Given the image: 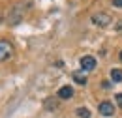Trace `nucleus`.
Masks as SVG:
<instances>
[{
    "label": "nucleus",
    "instance_id": "1",
    "mask_svg": "<svg viewBox=\"0 0 122 118\" xmlns=\"http://www.w3.org/2000/svg\"><path fill=\"white\" fill-rule=\"evenodd\" d=\"M11 54H13V45L10 43L8 39H0V62L8 60Z\"/></svg>",
    "mask_w": 122,
    "mask_h": 118
},
{
    "label": "nucleus",
    "instance_id": "2",
    "mask_svg": "<svg viewBox=\"0 0 122 118\" xmlns=\"http://www.w3.org/2000/svg\"><path fill=\"white\" fill-rule=\"evenodd\" d=\"M92 23L96 26H109V23H113V21L107 13H94L92 15Z\"/></svg>",
    "mask_w": 122,
    "mask_h": 118
},
{
    "label": "nucleus",
    "instance_id": "3",
    "mask_svg": "<svg viewBox=\"0 0 122 118\" xmlns=\"http://www.w3.org/2000/svg\"><path fill=\"white\" fill-rule=\"evenodd\" d=\"M98 111H100L102 116H113L115 114V107H113V103H109V101H102L100 107H98Z\"/></svg>",
    "mask_w": 122,
    "mask_h": 118
},
{
    "label": "nucleus",
    "instance_id": "4",
    "mask_svg": "<svg viewBox=\"0 0 122 118\" xmlns=\"http://www.w3.org/2000/svg\"><path fill=\"white\" fill-rule=\"evenodd\" d=\"M79 64H81V69H85V71H92V69L96 68V58H94V56H83Z\"/></svg>",
    "mask_w": 122,
    "mask_h": 118
},
{
    "label": "nucleus",
    "instance_id": "5",
    "mask_svg": "<svg viewBox=\"0 0 122 118\" xmlns=\"http://www.w3.org/2000/svg\"><path fill=\"white\" fill-rule=\"evenodd\" d=\"M73 96V88L71 86H62L60 90H58V98L60 99H70Z\"/></svg>",
    "mask_w": 122,
    "mask_h": 118
},
{
    "label": "nucleus",
    "instance_id": "6",
    "mask_svg": "<svg viewBox=\"0 0 122 118\" xmlns=\"http://www.w3.org/2000/svg\"><path fill=\"white\" fill-rule=\"evenodd\" d=\"M73 81H75L77 84H86V77L81 73V71H75V73H73Z\"/></svg>",
    "mask_w": 122,
    "mask_h": 118
},
{
    "label": "nucleus",
    "instance_id": "7",
    "mask_svg": "<svg viewBox=\"0 0 122 118\" xmlns=\"http://www.w3.org/2000/svg\"><path fill=\"white\" fill-rule=\"evenodd\" d=\"M111 79L115 83H122V69H111Z\"/></svg>",
    "mask_w": 122,
    "mask_h": 118
},
{
    "label": "nucleus",
    "instance_id": "8",
    "mask_svg": "<svg viewBox=\"0 0 122 118\" xmlns=\"http://www.w3.org/2000/svg\"><path fill=\"white\" fill-rule=\"evenodd\" d=\"M77 116L79 118H90V111L85 109V107H79V109H77Z\"/></svg>",
    "mask_w": 122,
    "mask_h": 118
},
{
    "label": "nucleus",
    "instance_id": "9",
    "mask_svg": "<svg viewBox=\"0 0 122 118\" xmlns=\"http://www.w3.org/2000/svg\"><path fill=\"white\" fill-rule=\"evenodd\" d=\"M117 105L122 109V94H117Z\"/></svg>",
    "mask_w": 122,
    "mask_h": 118
},
{
    "label": "nucleus",
    "instance_id": "10",
    "mask_svg": "<svg viewBox=\"0 0 122 118\" xmlns=\"http://www.w3.org/2000/svg\"><path fill=\"white\" fill-rule=\"evenodd\" d=\"M113 6L115 8H122V0H113Z\"/></svg>",
    "mask_w": 122,
    "mask_h": 118
},
{
    "label": "nucleus",
    "instance_id": "11",
    "mask_svg": "<svg viewBox=\"0 0 122 118\" xmlns=\"http://www.w3.org/2000/svg\"><path fill=\"white\" fill-rule=\"evenodd\" d=\"M120 60H122V53H120Z\"/></svg>",
    "mask_w": 122,
    "mask_h": 118
},
{
    "label": "nucleus",
    "instance_id": "12",
    "mask_svg": "<svg viewBox=\"0 0 122 118\" xmlns=\"http://www.w3.org/2000/svg\"><path fill=\"white\" fill-rule=\"evenodd\" d=\"M0 19H2V17H0Z\"/></svg>",
    "mask_w": 122,
    "mask_h": 118
}]
</instances>
